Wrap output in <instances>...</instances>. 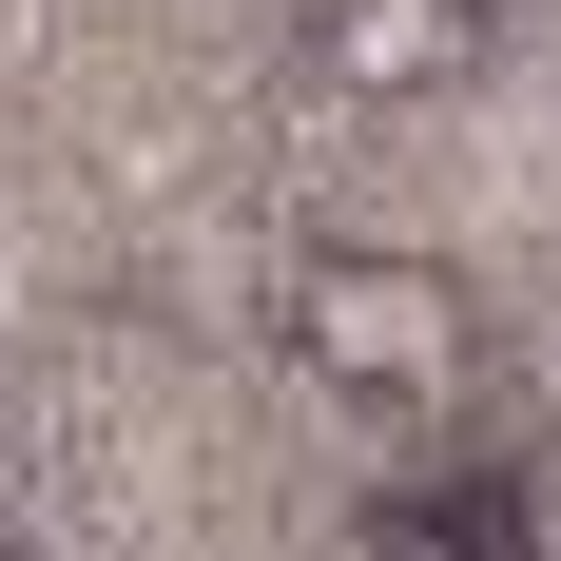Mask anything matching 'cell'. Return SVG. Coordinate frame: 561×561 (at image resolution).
Segmentation results:
<instances>
[{"label":"cell","mask_w":561,"mask_h":561,"mask_svg":"<svg viewBox=\"0 0 561 561\" xmlns=\"http://www.w3.org/2000/svg\"><path fill=\"white\" fill-rule=\"evenodd\" d=\"M290 58H310L330 98H465V78L504 58V0H310Z\"/></svg>","instance_id":"7a4b0ae2"},{"label":"cell","mask_w":561,"mask_h":561,"mask_svg":"<svg viewBox=\"0 0 561 561\" xmlns=\"http://www.w3.org/2000/svg\"><path fill=\"white\" fill-rule=\"evenodd\" d=\"M0 561H39V542H0Z\"/></svg>","instance_id":"277c9868"},{"label":"cell","mask_w":561,"mask_h":561,"mask_svg":"<svg viewBox=\"0 0 561 561\" xmlns=\"http://www.w3.org/2000/svg\"><path fill=\"white\" fill-rule=\"evenodd\" d=\"M272 310H290V368L330 407H465V368H484V290L407 232H310Z\"/></svg>","instance_id":"6da1fadb"},{"label":"cell","mask_w":561,"mask_h":561,"mask_svg":"<svg viewBox=\"0 0 561 561\" xmlns=\"http://www.w3.org/2000/svg\"><path fill=\"white\" fill-rule=\"evenodd\" d=\"M368 561H542V542H523V484H407L368 504Z\"/></svg>","instance_id":"3957f363"}]
</instances>
